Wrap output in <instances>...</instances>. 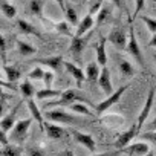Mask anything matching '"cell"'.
I'll return each mask as SVG.
<instances>
[{
	"instance_id": "35",
	"label": "cell",
	"mask_w": 156,
	"mask_h": 156,
	"mask_svg": "<svg viewBox=\"0 0 156 156\" xmlns=\"http://www.w3.org/2000/svg\"><path fill=\"white\" fill-rule=\"evenodd\" d=\"M44 72L46 70H43L40 66H35L29 73H28V78H29V80H43V78H44Z\"/></svg>"
},
{
	"instance_id": "18",
	"label": "cell",
	"mask_w": 156,
	"mask_h": 156,
	"mask_svg": "<svg viewBox=\"0 0 156 156\" xmlns=\"http://www.w3.org/2000/svg\"><path fill=\"white\" fill-rule=\"evenodd\" d=\"M94 25H95L94 16H90V14L84 16V17H83V19L80 20V23H78V26H76L75 35H78V37H83V35H86V32H90V31H92Z\"/></svg>"
},
{
	"instance_id": "7",
	"label": "cell",
	"mask_w": 156,
	"mask_h": 156,
	"mask_svg": "<svg viewBox=\"0 0 156 156\" xmlns=\"http://www.w3.org/2000/svg\"><path fill=\"white\" fill-rule=\"evenodd\" d=\"M107 40H109V41L116 48V49H119V51H126V49H127L129 37H127L126 31H124V29H121V28H118V26L112 28V31L109 32Z\"/></svg>"
},
{
	"instance_id": "47",
	"label": "cell",
	"mask_w": 156,
	"mask_h": 156,
	"mask_svg": "<svg viewBox=\"0 0 156 156\" xmlns=\"http://www.w3.org/2000/svg\"><path fill=\"white\" fill-rule=\"evenodd\" d=\"M92 156H107V154H106V153H100V154H97V153H94Z\"/></svg>"
},
{
	"instance_id": "5",
	"label": "cell",
	"mask_w": 156,
	"mask_h": 156,
	"mask_svg": "<svg viewBox=\"0 0 156 156\" xmlns=\"http://www.w3.org/2000/svg\"><path fill=\"white\" fill-rule=\"evenodd\" d=\"M129 87H130V84H124V86L118 87V89H116V90H115L112 95H109V97H107L104 101H101V103H100V104L95 107L97 113H98V115H101V113H104L107 109H110L113 104H116V103L119 101V98L124 95V92H126Z\"/></svg>"
},
{
	"instance_id": "52",
	"label": "cell",
	"mask_w": 156,
	"mask_h": 156,
	"mask_svg": "<svg viewBox=\"0 0 156 156\" xmlns=\"http://www.w3.org/2000/svg\"><path fill=\"white\" fill-rule=\"evenodd\" d=\"M154 156H156V151H154Z\"/></svg>"
},
{
	"instance_id": "34",
	"label": "cell",
	"mask_w": 156,
	"mask_h": 156,
	"mask_svg": "<svg viewBox=\"0 0 156 156\" xmlns=\"http://www.w3.org/2000/svg\"><path fill=\"white\" fill-rule=\"evenodd\" d=\"M139 19H141V20H142V23L147 26L148 32L156 34V19H151L150 16H141Z\"/></svg>"
},
{
	"instance_id": "29",
	"label": "cell",
	"mask_w": 156,
	"mask_h": 156,
	"mask_svg": "<svg viewBox=\"0 0 156 156\" xmlns=\"http://www.w3.org/2000/svg\"><path fill=\"white\" fill-rule=\"evenodd\" d=\"M118 66H119V72H121L122 76H133V75L136 73V70H135V67L132 66V63H129V61H126V60L119 61Z\"/></svg>"
},
{
	"instance_id": "25",
	"label": "cell",
	"mask_w": 156,
	"mask_h": 156,
	"mask_svg": "<svg viewBox=\"0 0 156 156\" xmlns=\"http://www.w3.org/2000/svg\"><path fill=\"white\" fill-rule=\"evenodd\" d=\"M17 51L22 57H31V55L37 54V48H34L32 44H29L28 41H23V40H17Z\"/></svg>"
},
{
	"instance_id": "44",
	"label": "cell",
	"mask_w": 156,
	"mask_h": 156,
	"mask_svg": "<svg viewBox=\"0 0 156 156\" xmlns=\"http://www.w3.org/2000/svg\"><path fill=\"white\" fill-rule=\"evenodd\" d=\"M148 46H150V48H156V34L151 35V38H150V41H148Z\"/></svg>"
},
{
	"instance_id": "1",
	"label": "cell",
	"mask_w": 156,
	"mask_h": 156,
	"mask_svg": "<svg viewBox=\"0 0 156 156\" xmlns=\"http://www.w3.org/2000/svg\"><path fill=\"white\" fill-rule=\"evenodd\" d=\"M72 103H84V104H87V106H94L92 101L81 92V89L76 87V89H66V90L61 94L60 100L49 103V104L46 106V109H49L51 106H60V107H63V106H70Z\"/></svg>"
},
{
	"instance_id": "36",
	"label": "cell",
	"mask_w": 156,
	"mask_h": 156,
	"mask_svg": "<svg viewBox=\"0 0 156 156\" xmlns=\"http://www.w3.org/2000/svg\"><path fill=\"white\" fill-rule=\"evenodd\" d=\"M104 6V0H97V2H94L89 8V14L90 16H98V12L103 9Z\"/></svg>"
},
{
	"instance_id": "32",
	"label": "cell",
	"mask_w": 156,
	"mask_h": 156,
	"mask_svg": "<svg viewBox=\"0 0 156 156\" xmlns=\"http://www.w3.org/2000/svg\"><path fill=\"white\" fill-rule=\"evenodd\" d=\"M54 28L60 32V34H63V35H67V37H73L75 34L72 32V29H70V25L67 23V22H60V23H55L54 25Z\"/></svg>"
},
{
	"instance_id": "2",
	"label": "cell",
	"mask_w": 156,
	"mask_h": 156,
	"mask_svg": "<svg viewBox=\"0 0 156 156\" xmlns=\"http://www.w3.org/2000/svg\"><path fill=\"white\" fill-rule=\"evenodd\" d=\"M129 43H127V52L135 58V61L139 64V66H144V57H142V52H141V48H139V43L136 40V35H135V28H133V17H129Z\"/></svg>"
},
{
	"instance_id": "39",
	"label": "cell",
	"mask_w": 156,
	"mask_h": 156,
	"mask_svg": "<svg viewBox=\"0 0 156 156\" xmlns=\"http://www.w3.org/2000/svg\"><path fill=\"white\" fill-rule=\"evenodd\" d=\"M144 5H145V0H135V14H133V19L139 16V12L144 9Z\"/></svg>"
},
{
	"instance_id": "19",
	"label": "cell",
	"mask_w": 156,
	"mask_h": 156,
	"mask_svg": "<svg viewBox=\"0 0 156 156\" xmlns=\"http://www.w3.org/2000/svg\"><path fill=\"white\" fill-rule=\"evenodd\" d=\"M106 43L107 38L106 37H100V43L95 44V55H97V63L104 67L107 64V54H106Z\"/></svg>"
},
{
	"instance_id": "43",
	"label": "cell",
	"mask_w": 156,
	"mask_h": 156,
	"mask_svg": "<svg viewBox=\"0 0 156 156\" xmlns=\"http://www.w3.org/2000/svg\"><path fill=\"white\" fill-rule=\"evenodd\" d=\"M54 2L61 8V12H66V3H64V0H54Z\"/></svg>"
},
{
	"instance_id": "3",
	"label": "cell",
	"mask_w": 156,
	"mask_h": 156,
	"mask_svg": "<svg viewBox=\"0 0 156 156\" xmlns=\"http://www.w3.org/2000/svg\"><path fill=\"white\" fill-rule=\"evenodd\" d=\"M32 119L34 118L31 116V118H25V119L17 121V124L11 130V142H16V144L25 142V139L28 138V132H29V127L32 124Z\"/></svg>"
},
{
	"instance_id": "12",
	"label": "cell",
	"mask_w": 156,
	"mask_h": 156,
	"mask_svg": "<svg viewBox=\"0 0 156 156\" xmlns=\"http://www.w3.org/2000/svg\"><path fill=\"white\" fill-rule=\"evenodd\" d=\"M20 104H22V101L20 103H17L16 106H14V109L8 113V115H5L3 118H2V122H0V127H2V132L3 133H9L12 129H14V126L17 124V112H19V109H20Z\"/></svg>"
},
{
	"instance_id": "33",
	"label": "cell",
	"mask_w": 156,
	"mask_h": 156,
	"mask_svg": "<svg viewBox=\"0 0 156 156\" xmlns=\"http://www.w3.org/2000/svg\"><path fill=\"white\" fill-rule=\"evenodd\" d=\"M112 16V9L109 8V6H103V9L98 12V16H97V20H95V23L97 25H103L106 20H109V17Z\"/></svg>"
},
{
	"instance_id": "23",
	"label": "cell",
	"mask_w": 156,
	"mask_h": 156,
	"mask_svg": "<svg viewBox=\"0 0 156 156\" xmlns=\"http://www.w3.org/2000/svg\"><path fill=\"white\" fill-rule=\"evenodd\" d=\"M0 11H2L3 17H6L8 20H14L17 17L16 6L11 2H8V0H0Z\"/></svg>"
},
{
	"instance_id": "30",
	"label": "cell",
	"mask_w": 156,
	"mask_h": 156,
	"mask_svg": "<svg viewBox=\"0 0 156 156\" xmlns=\"http://www.w3.org/2000/svg\"><path fill=\"white\" fill-rule=\"evenodd\" d=\"M69 109H70V112H73V113H80V115H92V112H90V109L84 104V103H73V104H70L69 106Z\"/></svg>"
},
{
	"instance_id": "51",
	"label": "cell",
	"mask_w": 156,
	"mask_h": 156,
	"mask_svg": "<svg viewBox=\"0 0 156 156\" xmlns=\"http://www.w3.org/2000/svg\"><path fill=\"white\" fill-rule=\"evenodd\" d=\"M124 156H130V154H124Z\"/></svg>"
},
{
	"instance_id": "20",
	"label": "cell",
	"mask_w": 156,
	"mask_h": 156,
	"mask_svg": "<svg viewBox=\"0 0 156 156\" xmlns=\"http://www.w3.org/2000/svg\"><path fill=\"white\" fill-rule=\"evenodd\" d=\"M16 23H17V28L20 29V32H22V34H25V35H34V37L41 38L40 31H38L34 25H31L29 22H26L25 19H17V20H16Z\"/></svg>"
},
{
	"instance_id": "31",
	"label": "cell",
	"mask_w": 156,
	"mask_h": 156,
	"mask_svg": "<svg viewBox=\"0 0 156 156\" xmlns=\"http://www.w3.org/2000/svg\"><path fill=\"white\" fill-rule=\"evenodd\" d=\"M0 151H2V156H23L22 150L19 147H16L12 142L8 144V145H3Z\"/></svg>"
},
{
	"instance_id": "50",
	"label": "cell",
	"mask_w": 156,
	"mask_h": 156,
	"mask_svg": "<svg viewBox=\"0 0 156 156\" xmlns=\"http://www.w3.org/2000/svg\"><path fill=\"white\" fill-rule=\"evenodd\" d=\"M86 2H87V0H83V3H84V5H86Z\"/></svg>"
},
{
	"instance_id": "22",
	"label": "cell",
	"mask_w": 156,
	"mask_h": 156,
	"mask_svg": "<svg viewBox=\"0 0 156 156\" xmlns=\"http://www.w3.org/2000/svg\"><path fill=\"white\" fill-rule=\"evenodd\" d=\"M3 72H5V78L11 83H17L19 78L22 76V70L17 67V66H8V64H3Z\"/></svg>"
},
{
	"instance_id": "10",
	"label": "cell",
	"mask_w": 156,
	"mask_h": 156,
	"mask_svg": "<svg viewBox=\"0 0 156 156\" xmlns=\"http://www.w3.org/2000/svg\"><path fill=\"white\" fill-rule=\"evenodd\" d=\"M154 92H156V87H150V90H148V95H147V100H145V104H144L142 110L139 112L138 122H136L139 130H141V127L144 126L145 119H147V118H148V115H150V110H151V107H153V101H154Z\"/></svg>"
},
{
	"instance_id": "15",
	"label": "cell",
	"mask_w": 156,
	"mask_h": 156,
	"mask_svg": "<svg viewBox=\"0 0 156 156\" xmlns=\"http://www.w3.org/2000/svg\"><path fill=\"white\" fill-rule=\"evenodd\" d=\"M119 151L124 153V154H130V156H144L150 151V147H148L147 142H135V144H130V145L124 147Z\"/></svg>"
},
{
	"instance_id": "37",
	"label": "cell",
	"mask_w": 156,
	"mask_h": 156,
	"mask_svg": "<svg viewBox=\"0 0 156 156\" xmlns=\"http://www.w3.org/2000/svg\"><path fill=\"white\" fill-rule=\"evenodd\" d=\"M139 138L144 139V141H147V142H151L153 145H156V132H148V130H145L144 133L139 135Z\"/></svg>"
},
{
	"instance_id": "40",
	"label": "cell",
	"mask_w": 156,
	"mask_h": 156,
	"mask_svg": "<svg viewBox=\"0 0 156 156\" xmlns=\"http://www.w3.org/2000/svg\"><path fill=\"white\" fill-rule=\"evenodd\" d=\"M26 153H28V156H43V151L37 147H32V145L26 147Z\"/></svg>"
},
{
	"instance_id": "13",
	"label": "cell",
	"mask_w": 156,
	"mask_h": 156,
	"mask_svg": "<svg viewBox=\"0 0 156 156\" xmlns=\"http://www.w3.org/2000/svg\"><path fill=\"white\" fill-rule=\"evenodd\" d=\"M32 63L35 64H41V66H48L49 70H60L61 66H64V60H63V55H54V57H48V58H37L34 60Z\"/></svg>"
},
{
	"instance_id": "17",
	"label": "cell",
	"mask_w": 156,
	"mask_h": 156,
	"mask_svg": "<svg viewBox=\"0 0 156 156\" xmlns=\"http://www.w3.org/2000/svg\"><path fill=\"white\" fill-rule=\"evenodd\" d=\"M44 132H46L48 138H51V139H61L63 136H66L64 127H61V124H57V122H46Z\"/></svg>"
},
{
	"instance_id": "41",
	"label": "cell",
	"mask_w": 156,
	"mask_h": 156,
	"mask_svg": "<svg viewBox=\"0 0 156 156\" xmlns=\"http://www.w3.org/2000/svg\"><path fill=\"white\" fill-rule=\"evenodd\" d=\"M110 2H112L116 8H119L121 11L127 12V6H126V2H124V0H110Z\"/></svg>"
},
{
	"instance_id": "48",
	"label": "cell",
	"mask_w": 156,
	"mask_h": 156,
	"mask_svg": "<svg viewBox=\"0 0 156 156\" xmlns=\"http://www.w3.org/2000/svg\"><path fill=\"white\" fill-rule=\"evenodd\" d=\"M144 156H154V153H151V151H148L147 154H144Z\"/></svg>"
},
{
	"instance_id": "24",
	"label": "cell",
	"mask_w": 156,
	"mask_h": 156,
	"mask_svg": "<svg viewBox=\"0 0 156 156\" xmlns=\"http://www.w3.org/2000/svg\"><path fill=\"white\" fill-rule=\"evenodd\" d=\"M29 12L32 16H37L44 25H48V22L43 17V0H31V3H29Z\"/></svg>"
},
{
	"instance_id": "46",
	"label": "cell",
	"mask_w": 156,
	"mask_h": 156,
	"mask_svg": "<svg viewBox=\"0 0 156 156\" xmlns=\"http://www.w3.org/2000/svg\"><path fill=\"white\" fill-rule=\"evenodd\" d=\"M58 156H75V154H73V151H70V150H63Z\"/></svg>"
},
{
	"instance_id": "8",
	"label": "cell",
	"mask_w": 156,
	"mask_h": 156,
	"mask_svg": "<svg viewBox=\"0 0 156 156\" xmlns=\"http://www.w3.org/2000/svg\"><path fill=\"white\" fill-rule=\"evenodd\" d=\"M138 133H139V129H138V124H133L129 130H126V132H122L118 138H116V141H115V148L116 150H122L124 147H127V145H130V142H132V139H135L136 136H138Z\"/></svg>"
},
{
	"instance_id": "16",
	"label": "cell",
	"mask_w": 156,
	"mask_h": 156,
	"mask_svg": "<svg viewBox=\"0 0 156 156\" xmlns=\"http://www.w3.org/2000/svg\"><path fill=\"white\" fill-rule=\"evenodd\" d=\"M100 75H101V66L97 61H92V63H89L86 66V80H87V83L90 86L98 84Z\"/></svg>"
},
{
	"instance_id": "27",
	"label": "cell",
	"mask_w": 156,
	"mask_h": 156,
	"mask_svg": "<svg viewBox=\"0 0 156 156\" xmlns=\"http://www.w3.org/2000/svg\"><path fill=\"white\" fill-rule=\"evenodd\" d=\"M19 90H20V94H22V97H23L25 100H29V98H32V97L37 94L35 87L32 86V83H31L29 80H25V81L20 84Z\"/></svg>"
},
{
	"instance_id": "38",
	"label": "cell",
	"mask_w": 156,
	"mask_h": 156,
	"mask_svg": "<svg viewBox=\"0 0 156 156\" xmlns=\"http://www.w3.org/2000/svg\"><path fill=\"white\" fill-rule=\"evenodd\" d=\"M54 78H55L54 70H46V72H44V78H43V81H44V86H46L48 89H52Z\"/></svg>"
},
{
	"instance_id": "42",
	"label": "cell",
	"mask_w": 156,
	"mask_h": 156,
	"mask_svg": "<svg viewBox=\"0 0 156 156\" xmlns=\"http://www.w3.org/2000/svg\"><path fill=\"white\" fill-rule=\"evenodd\" d=\"M0 46H2V60L5 64V60H6V40H5V37L0 38Z\"/></svg>"
},
{
	"instance_id": "14",
	"label": "cell",
	"mask_w": 156,
	"mask_h": 156,
	"mask_svg": "<svg viewBox=\"0 0 156 156\" xmlns=\"http://www.w3.org/2000/svg\"><path fill=\"white\" fill-rule=\"evenodd\" d=\"M98 84L101 87V90L109 97L112 95L115 90H113V86H112V80H110V70L107 66L101 67V75H100V80H98Z\"/></svg>"
},
{
	"instance_id": "28",
	"label": "cell",
	"mask_w": 156,
	"mask_h": 156,
	"mask_svg": "<svg viewBox=\"0 0 156 156\" xmlns=\"http://www.w3.org/2000/svg\"><path fill=\"white\" fill-rule=\"evenodd\" d=\"M64 17H66V22H67L70 26H78V23H80L78 14H76V11H75V8H73L72 5H67V6H66Z\"/></svg>"
},
{
	"instance_id": "26",
	"label": "cell",
	"mask_w": 156,
	"mask_h": 156,
	"mask_svg": "<svg viewBox=\"0 0 156 156\" xmlns=\"http://www.w3.org/2000/svg\"><path fill=\"white\" fill-rule=\"evenodd\" d=\"M35 97H37L38 101H44V100H51V98L61 97V92H60V90H55V89H48V87H44V89L37 90Z\"/></svg>"
},
{
	"instance_id": "4",
	"label": "cell",
	"mask_w": 156,
	"mask_h": 156,
	"mask_svg": "<svg viewBox=\"0 0 156 156\" xmlns=\"http://www.w3.org/2000/svg\"><path fill=\"white\" fill-rule=\"evenodd\" d=\"M44 116H46L49 121L57 122V124H80V122H81L76 116L69 115L67 112H64V110H61V109L48 110V112L44 113Z\"/></svg>"
},
{
	"instance_id": "45",
	"label": "cell",
	"mask_w": 156,
	"mask_h": 156,
	"mask_svg": "<svg viewBox=\"0 0 156 156\" xmlns=\"http://www.w3.org/2000/svg\"><path fill=\"white\" fill-rule=\"evenodd\" d=\"M147 129H148V132H156V115H154V119L151 121L150 127H147Z\"/></svg>"
},
{
	"instance_id": "21",
	"label": "cell",
	"mask_w": 156,
	"mask_h": 156,
	"mask_svg": "<svg viewBox=\"0 0 156 156\" xmlns=\"http://www.w3.org/2000/svg\"><path fill=\"white\" fill-rule=\"evenodd\" d=\"M26 103H28V109H29V112H31L32 118H34V119L38 122L40 129H41V130H44V119H43V115H41L40 109L37 107V103L34 101V98H29V100H26Z\"/></svg>"
},
{
	"instance_id": "11",
	"label": "cell",
	"mask_w": 156,
	"mask_h": 156,
	"mask_svg": "<svg viewBox=\"0 0 156 156\" xmlns=\"http://www.w3.org/2000/svg\"><path fill=\"white\" fill-rule=\"evenodd\" d=\"M64 67H66V70L73 76V80H75V83H76V87L81 89L83 84H84V81H86V73H84V70H83L80 66H76V64H73V63H70V61H64Z\"/></svg>"
},
{
	"instance_id": "49",
	"label": "cell",
	"mask_w": 156,
	"mask_h": 156,
	"mask_svg": "<svg viewBox=\"0 0 156 156\" xmlns=\"http://www.w3.org/2000/svg\"><path fill=\"white\" fill-rule=\"evenodd\" d=\"M153 58H154V63H156V54H154V55H153Z\"/></svg>"
},
{
	"instance_id": "9",
	"label": "cell",
	"mask_w": 156,
	"mask_h": 156,
	"mask_svg": "<svg viewBox=\"0 0 156 156\" xmlns=\"http://www.w3.org/2000/svg\"><path fill=\"white\" fill-rule=\"evenodd\" d=\"M69 132H70V135L73 136V139H75L78 144L84 145L89 151H95L97 144H95V139H94V136H92V135H87V133H84V132H80V130L73 129V127H70V129H69Z\"/></svg>"
},
{
	"instance_id": "6",
	"label": "cell",
	"mask_w": 156,
	"mask_h": 156,
	"mask_svg": "<svg viewBox=\"0 0 156 156\" xmlns=\"http://www.w3.org/2000/svg\"><path fill=\"white\" fill-rule=\"evenodd\" d=\"M89 38H90V32L87 35H83V37H78V35L72 37V41H70V46H69V54L73 55L75 60H78V61L81 60V54L86 49Z\"/></svg>"
}]
</instances>
